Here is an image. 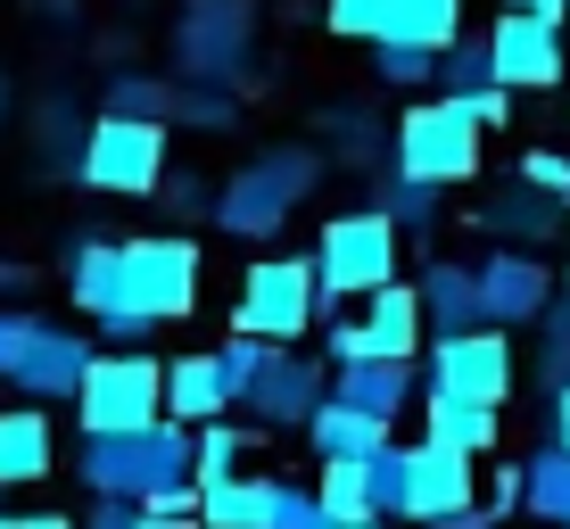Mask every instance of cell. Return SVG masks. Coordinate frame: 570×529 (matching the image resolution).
Segmentation results:
<instances>
[{
	"instance_id": "cell-1",
	"label": "cell",
	"mask_w": 570,
	"mask_h": 529,
	"mask_svg": "<svg viewBox=\"0 0 570 529\" xmlns=\"http://www.w3.org/2000/svg\"><path fill=\"white\" fill-rule=\"evenodd\" d=\"M75 472H83L91 497H141L166 504L183 480H199V422L157 414L141 430H83L75 447Z\"/></svg>"
},
{
	"instance_id": "cell-2",
	"label": "cell",
	"mask_w": 570,
	"mask_h": 529,
	"mask_svg": "<svg viewBox=\"0 0 570 529\" xmlns=\"http://www.w3.org/2000/svg\"><path fill=\"white\" fill-rule=\"evenodd\" d=\"M314 183H323V149L282 141V149H265V158L232 166V183L215 190V224H224L232 241H273V232L289 224V207L314 199Z\"/></svg>"
},
{
	"instance_id": "cell-3",
	"label": "cell",
	"mask_w": 570,
	"mask_h": 529,
	"mask_svg": "<svg viewBox=\"0 0 570 529\" xmlns=\"http://www.w3.org/2000/svg\"><path fill=\"white\" fill-rule=\"evenodd\" d=\"M314 265H323V323H331L347 298H372L381 282H397V265H405V224H397L389 207L331 215L323 241H314Z\"/></svg>"
},
{
	"instance_id": "cell-4",
	"label": "cell",
	"mask_w": 570,
	"mask_h": 529,
	"mask_svg": "<svg viewBox=\"0 0 570 529\" xmlns=\"http://www.w3.org/2000/svg\"><path fill=\"white\" fill-rule=\"evenodd\" d=\"M166 50H174V75H183V84L240 91L248 58H257V0H183Z\"/></svg>"
},
{
	"instance_id": "cell-5",
	"label": "cell",
	"mask_w": 570,
	"mask_h": 529,
	"mask_svg": "<svg viewBox=\"0 0 570 529\" xmlns=\"http://www.w3.org/2000/svg\"><path fill=\"white\" fill-rule=\"evenodd\" d=\"M75 183L100 190V199H149V190L166 183V125H157V116H116V108H100L83 125Z\"/></svg>"
},
{
	"instance_id": "cell-6",
	"label": "cell",
	"mask_w": 570,
	"mask_h": 529,
	"mask_svg": "<svg viewBox=\"0 0 570 529\" xmlns=\"http://www.w3.org/2000/svg\"><path fill=\"white\" fill-rule=\"evenodd\" d=\"M314 323H323V265L314 257L248 265L240 306H232V331H257V340H273V347H306Z\"/></svg>"
},
{
	"instance_id": "cell-7",
	"label": "cell",
	"mask_w": 570,
	"mask_h": 529,
	"mask_svg": "<svg viewBox=\"0 0 570 529\" xmlns=\"http://www.w3.org/2000/svg\"><path fill=\"white\" fill-rule=\"evenodd\" d=\"M199 306V248L190 241H125L116 265V306L108 315H149V323H183ZM100 315V323H108Z\"/></svg>"
},
{
	"instance_id": "cell-8",
	"label": "cell",
	"mask_w": 570,
	"mask_h": 529,
	"mask_svg": "<svg viewBox=\"0 0 570 529\" xmlns=\"http://www.w3.org/2000/svg\"><path fill=\"white\" fill-rule=\"evenodd\" d=\"M480 108L455 100V91H439V100H422V108H405V125H397V166L405 174H422V183H471L480 174Z\"/></svg>"
},
{
	"instance_id": "cell-9",
	"label": "cell",
	"mask_w": 570,
	"mask_h": 529,
	"mask_svg": "<svg viewBox=\"0 0 570 529\" xmlns=\"http://www.w3.org/2000/svg\"><path fill=\"white\" fill-rule=\"evenodd\" d=\"M75 414H83V430H141L166 414V372L141 347H108V356H91Z\"/></svg>"
},
{
	"instance_id": "cell-10",
	"label": "cell",
	"mask_w": 570,
	"mask_h": 529,
	"mask_svg": "<svg viewBox=\"0 0 570 529\" xmlns=\"http://www.w3.org/2000/svg\"><path fill=\"white\" fill-rule=\"evenodd\" d=\"M430 389H455V398H513V347H504V323L480 331H439L430 340Z\"/></svg>"
},
{
	"instance_id": "cell-11",
	"label": "cell",
	"mask_w": 570,
	"mask_h": 529,
	"mask_svg": "<svg viewBox=\"0 0 570 529\" xmlns=\"http://www.w3.org/2000/svg\"><path fill=\"white\" fill-rule=\"evenodd\" d=\"M331 356H306V347H273V364L257 372V389L240 398V414H257L265 430H306L314 405L331 398Z\"/></svg>"
},
{
	"instance_id": "cell-12",
	"label": "cell",
	"mask_w": 570,
	"mask_h": 529,
	"mask_svg": "<svg viewBox=\"0 0 570 529\" xmlns=\"http://www.w3.org/2000/svg\"><path fill=\"white\" fill-rule=\"evenodd\" d=\"M488 42H497V75L513 91H554L570 50H562V26L554 17H529V9H504L497 26H488Z\"/></svg>"
},
{
	"instance_id": "cell-13",
	"label": "cell",
	"mask_w": 570,
	"mask_h": 529,
	"mask_svg": "<svg viewBox=\"0 0 570 529\" xmlns=\"http://www.w3.org/2000/svg\"><path fill=\"white\" fill-rule=\"evenodd\" d=\"M463 504H480V463L446 439H422L414 447V480H405V521H455Z\"/></svg>"
},
{
	"instance_id": "cell-14",
	"label": "cell",
	"mask_w": 570,
	"mask_h": 529,
	"mask_svg": "<svg viewBox=\"0 0 570 529\" xmlns=\"http://www.w3.org/2000/svg\"><path fill=\"white\" fill-rule=\"evenodd\" d=\"M480 290H488V315H497V323H538V315H554V273L529 257L521 241H497V257L480 265Z\"/></svg>"
},
{
	"instance_id": "cell-15",
	"label": "cell",
	"mask_w": 570,
	"mask_h": 529,
	"mask_svg": "<svg viewBox=\"0 0 570 529\" xmlns=\"http://www.w3.org/2000/svg\"><path fill=\"white\" fill-rule=\"evenodd\" d=\"M480 224L497 232V241H521V248H546V241H562V224H570V199L562 190H546V183H504V190H488V207H480Z\"/></svg>"
},
{
	"instance_id": "cell-16",
	"label": "cell",
	"mask_w": 570,
	"mask_h": 529,
	"mask_svg": "<svg viewBox=\"0 0 570 529\" xmlns=\"http://www.w3.org/2000/svg\"><path fill=\"white\" fill-rule=\"evenodd\" d=\"M91 356H100V347L83 340V331H42V340H33V356L9 372V389L17 398H83V372H91Z\"/></svg>"
},
{
	"instance_id": "cell-17",
	"label": "cell",
	"mask_w": 570,
	"mask_h": 529,
	"mask_svg": "<svg viewBox=\"0 0 570 529\" xmlns=\"http://www.w3.org/2000/svg\"><path fill=\"white\" fill-rule=\"evenodd\" d=\"M356 323H364V356H422V323H430L422 282H381Z\"/></svg>"
},
{
	"instance_id": "cell-18",
	"label": "cell",
	"mask_w": 570,
	"mask_h": 529,
	"mask_svg": "<svg viewBox=\"0 0 570 529\" xmlns=\"http://www.w3.org/2000/svg\"><path fill=\"white\" fill-rule=\"evenodd\" d=\"M58 463V430H50V405H0V488H26Z\"/></svg>"
},
{
	"instance_id": "cell-19",
	"label": "cell",
	"mask_w": 570,
	"mask_h": 529,
	"mask_svg": "<svg viewBox=\"0 0 570 529\" xmlns=\"http://www.w3.org/2000/svg\"><path fill=\"white\" fill-rule=\"evenodd\" d=\"M422 306H430V331H480V323H497V315H488V290H480V265H455V257H430L422 265Z\"/></svg>"
},
{
	"instance_id": "cell-20",
	"label": "cell",
	"mask_w": 570,
	"mask_h": 529,
	"mask_svg": "<svg viewBox=\"0 0 570 529\" xmlns=\"http://www.w3.org/2000/svg\"><path fill=\"white\" fill-rule=\"evenodd\" d=\"M331 398L347 405H372L381 422H397L405 405H414V356H356L331 372Z\"/></svg>"
},
{
	"instance_id": "cell-21",
	"label": "cell",
	"mask_w": 570,
	"mask_h": 529,
	"mask_svg": "<svg viewBox=\"0 0 570 529\" xmlns=\"http://www.w3.org/2000/svg\"><path fill=\"white\" fill-rule=\"evenodd\" d=\"M166 414H183V422H224V414H240L215 347H207V356H174V372H166Z\"/></svg>"
},
{
	"instance_id": "cell-22",
	"label": "cell",
	"mask_w": 570,
	"mask_h": 529,
	"mask_svg": "<svg viewBox=\"0 0 570 529\" xmlns=\"http://www.w3.org/2000/svg\"><path fill=\"white\" fill-rule=\"evenodd\" d=\"M306 447H314V463H331V455H372V447H389V422L372 414V405L323 398V405H314V422H306Z\"/></svg>"
},
{
	"instance_id": "cell-23",
	"label": "cell",
	"mask_w": 570,
	"mask_h": 529,
	"mask_svg": "<svg viewBox=\"0 0 570 529\" xmlns=\"http://www.w3.org/2000/svg\"><path fill=\"white\" fill-rule=\"evenodd\" d=\"M430 430L422 439H446V447H463V455H488L497 447V430H504V405H488V398H455V389H430Z\"/></svg>"
},
{
	"instance_id": "cell-24",
	"label": "cell",
	"mask_w": 570,
	"mask_h": 529,
	"mask_svg": "<svg viewBox=\"0 0 570 529\" xmlns=\"http://www.w3.org/2000/svg\"><path fill=\"white\" fill-rule=\"evenodd\" d=\"M116 265H125V241H91V232H75V257H67V290L75 306H83L91 323L116 306Z\"/></svg>"
},
{
	"instance_id": "cell-25",
	"label": "cell",
	"mask_w": 570,
	"mask_h": 529,
	"mask_svg": "<svg viewBox=\"0 0 570 529\" xmlns=\"http://www.w3.org/2000/svg\"><path fill=\"white\" fill-rule=\"evenodd\" d=\"M273 497H282V480L265 472H232L207 488V529H265L273 521Z\"/></svg>"
},
{
	"instance_id": "cell-26",
	"label": "cell",
	"mask_w": 570,
	"mask_h": 529,
	"mask_svg": "<svg viewBox=\"0 0 570 529\" xmlns=\"http://www.w3.org/2000/svg\"><path fill=\"white\" fill-rule=\"evenodd\" d=\"M381 455V447H372ZM372 455H331L314 497L331 504V521H381V497H372Z\"/></svg>"
},
{
	"instance_id": "cell-27",
	"label": "cell",
	"mask_w": 570,
	"mask_h": 529,
	"mask_svg": "<svg viewBox=\"0 0 570 529\" xmlns=\"http://www.w3.org/2000/svg\"><path fill=\"white\" fill-rule=\"evenodd\" d=\"M521 513H538L546 529H570V447H562V439H546L538 455H529V497H521Z\"/></svg>"
},
{
	"instance_id": "cell-28",
	"label": "cell",
	"mask_w": 570,
	"mask_h": 529,
	"mask_svg": "<svg viewBox=\"0 0 570 529\" xmlns=\"http://www.w3.org/2000/svg\"><path fill=\"white\" fill-rule=\"evenodd\" d=\"M504 75H497V42L488 33H455L439 58V91H455V100H480V91H497Z\"/></svg>"
},
{
	"instance_id": "cell-29",
	"label": "cell",
	"mask_w": 570,
	"mask_h": 529,
	"mask_svg": "<svg viewBox=\"0 0 570 529\" xmlns=\"http://www.w3.org/2000/svg\"><path fill=\"white\" fill-rule=\"evenodd\" d=\"M174 100H183V84H174V75H141V67H116L108 91H100V108H116V116H157V125H174Z\"/></svg>"
},
{
	"instance_id": "cell-30",
	"label": "cell",
	"mask_w": 570,
	"mask_h": 529,
	"mask_svg": "<svg viewBox=\"0 0 570 529\" xmlns=\"http://www.w3.org/2000/svg\"><path fill=\"white\" fill-rule=\"evenodd\" d=\"M389 33H397V42H430V50H446V42L463 33V0H397Z\"/></svg>"
},
{
	"instance_id": "cell-31",
	"label": "cell",
	"mask_w": 570,
	"mask_h": 529,
	"mask_svg": "<svg viewBox=\"0 0 570 529\" xmlns=\"http://www.w3.org/2000/svg\"><path fill=\"white\" fill-rule=\"evenodd\" d=\"M439 58H446V50L381 33V42H372V75H381V84H397V91H414V84H439Z\"/></svg>"
},
{
	"instance_id": "cell-32",
	"label": "cell",
	"mask_w": 570,
	"mask_h": 529,
	"mask_svg": "<svg viewBox=\"0 0 570 529\" xmlns=\"http://www.w3.org/2000/svg\"><path fill=\"white\" fill-rule=\"evenodd\" d=\"M439 190H446V183H422V174L397 166V174H389V190H381V207L397 215L414 241H430V232H439Z\"/></svg>"
},
{
	"instance_id": "cell-33",
	"label": "cell",
	"mask_w": 570,
	"mask_h": 529,
	"mask_svg": "<svg viewBox=\"0 0 570 529\" xmlns=\"http://www.w3.org/2000/svg\"><path fill=\"white\" fill-rule=\"evenodd\" d=\"M323 133H331V158L340 166H372L381 158V125L364 108H323Z\"/></svg>"
},
{
	"instance_id": "cell-34",
	"label": "cell",
	"mask_w": 570,
	"mask_h": 529,
	"mask_svg": "<svg viewBox=\"0 0 570 529\" xmlns=\"http://www.w3.org/2000/svg\"><path fill=\"white\" fill-rule=\"evenodd\" d=\"M389 17H397V0H323V26L340 42H381Z\"/></svg>"
},
{
	"instance_id": "cell-35",
	"label": "cell",
	"mask_w": 570,
	"mask_h": 529,
	"mask_svg": "<svg viewBox=\"0 0 570 529\" xmlns=\"http://www.w3.org/2000/svg\"><path fill=\"white\" fill-rule=\"evenodd\" d=\"M405 480H414V447L389 439L372 455V497H381V521H405Z\"/></svg>"
},
{
	"instance_id": "cell-36",
	"label": "cell",
	"mask_w": 570,
	"mask_h": 529,
	"mask_svg": "<svg viewBox=\"0 0 570 529\" xmlns=\"http://www.w3.org/2000/svg\"><path fill=\"white\" fill-rule=\"evenodd\" d=\"M240 455H248V439L232 430V414L224 422H199V488L232 480V472H240Z\"/></svg>"
},
{
	"instance_id": "cell-37",
	"label": "cell",
	"mask_w": 570,
	"mask_h": 529,
	"mask_svg": "<svg viewBox=\"0 0 570 529\" xmlns=\"http://www.w3.org/2000/svg\"><path fill=\"white\" fill-rule=\"evenodd\" d=\"M232 116H240V100H232L224 84H190L183 100H174V125H207V133H224Z\"/></svg>"
},
{
	"instance_id": "cell-38",
	"label": "cell",
	"mask_w": 570,
	"mask_h": 529,
	"mask_svg": "<svg viewBox=\"0 0 570 529\" xmlns=\"http://www.w3.org/2000/svg\"><path fill=\"white\" fill-rule=\"evenodd\" d=\"M42 331H50V323L33 315V306H0V381L33 356V340H42Z\"/></svg>"
},
{
	"instance_id": "cell-39",
	"label": "cell",
	"mask_w": 570,
	"mask_h": 529,
	"mask_svg": "<svg viewBox=\"0 0 570 529\" xmlns=\"http://www.w3.org/2000/svg\"><path fill=\"white\" fill-rule=\"evenodd\" d=\"M265 529H331V504L314 497V488H289L282 480V497H273V521Z\"/></svg>"
},
{
	"instance_id": "cell-40",
	"label": "cell",
	"mask_w": 570,
	"mask_h": 529,
	"mask_svg": "<svg viewBox=\"0 0 570 529\" xmlns=\"http://www.w3.org/2000/svg\"><path fill=\"white\" fill-rule=\"evenodd\" d=\"M538 389L554 398V389H570V315L546 323V340H538Z\"/></svg>"
},
{
	"instance_id": "cell-41",
	"label": "cell",
	"mask_w": 570,
	"mask_h": 529,
	"mask_svg": "<svg viewBox=\"0 0 570 529\" xmlns=\"http://www.w3.org/2000/svg\"><path fill=\"white\" fill-rule=\"evenodd\" d=\"M83 529H149V504L141 497H91V521Z\"/></svg>"
},
{
	"instance_id": "cell-42",
	"label": "cell",
	"mask_w": 570,
	"mask_h": 529,
	"mask_svg": "<svg viewBox=\"0 0 570 529\" xmlns=\"http://www.w3.org/2000/svg\"><path fill=\"white\" fill-rule=\"evenodd\" d=\"M157 190H166L174 215H199L207 207V183H199V174H183V166H166V183H157Z\"/></svg>"
},
{
	"instance_id": "cell-43",
	"label": "cell",
	"mask_w": 570,
	"mask_h": 529,
	"mask_svg": "<svg viewBox=\"0 0 570 529\" xmlns=\"http://www.w3.org/2000/svg\"><path fill=\"white\" fill-rule=\"evenodd\" d=\"M521 174H529V183H546V190H562V199H570V158H562V149H529V158H521Z\"/></svg>"
},
{
	"instance_id": "cell-44",
	"label": "cell",
	"mask_w": 570,
	"mask_h": 529,
	"mask_svg": "<svg viewBox=\"0 0 570 529\" xmlns=\"http://www.w3.org/2000/svg\"><path fill=\"white\" fill-rule=\"evenodd\" d=\"M149 331H157L149 315H108V323H100V340H108V347H141Z\"/></svg>"
},
{
	"instance_id": "cell-45",
	"label": "cell",
	"mask_w": 570,
	"mask_h": 529,
	"mask_svg": "<svg viewBox=\"0 0 570 529\" xmlns=\"http://www.w3.org/2000/svg\"><path fill=\"white\" fill-rule=\"evenodd\" d=\"M546 439L570 447V389H554V398H546Z\"/></svg>"
},
{
	"instance_id": "cell-46",
	"label": "cell",
	"mask_w": 570,
	"mask_h": 529,
	"mask_svg": "<svg viewBox=\"0 0 570 529\" xmlns=\"http://www.w3.org/2000/svg\"><path fill=\"white\" fill-rule=\"evenodd\" d=\"M33 282V265H17V257H0V298H9V290H26Z\"/></svg>"
},
{
	"instance_id": "cell-47",
	"label": "cell",
	"mask_w": 570,
	"mask_h": 529,
	"mask_svg": "<svg viewBox=\"0 0 570 529\" xmlns=\"http://www.w3.org/2000/svg\"><path fill=\"white\" fill-rule=\"evenodd\" d=\"M513 9H529V17H554V26H570V0H513Z\"/></svg>"
},
{
	"instance_id": "cell-48",
	"label": "cell",
	"mask_w": 570,
	"mask_h": 529,
	"mask_svg": "<svg viewBox=\"0 0 570 529\" xmlns=\"http://www.w3.org/2000/svg\"><path fill=\"white\" fill-rule=\"evenodd\" d=\"M26 9H33V17H50V26H67V17H75V0H26Z\"/></svg>"
},
{
	"instance_id": "cell-49",
	"label": "cell",
	"mask_w": 570,
	"mask_h": 529,
	"mask_svg": "<svg viewBox=\"0 0 570 529\" xmlns=\"http://www.w3.org/2000/svg\"><path fill=\"white\" fill-rule=\"evenodd\" d=\"M17 529H83V521H67V513H33V521H17Z\"/></svg>"
},
{
	"instance_id": "cell-50",
	"label": "cell",
	"mask_w": 570,
	"mask_h": 529,
	"mask_svg": "<svg viewBox=\"0 0 570 529\" xmlns=\"http://www.w3.org/2000/svg\"><path fill=\"white\" fill-rule=\"evenodd\" d=\"M0 125H9V75H0Z\"/></svg>"
},
{
	"instance_id": "cell-51",
	"label": "cell",
	"mask_w": 570,
	"mask_h": 529,
	"mask_svg": "<svg viewBox=\"0 0 570 529\" xmlns=\"http://www.w3.org/2000/svg\"><path fill=\"white\" fill-rule=\"evenodd\" d=\"M331 529H381V521H331Z\"/></svg>"
},
{
	"instance_id": "cell-52",
	"label": "cell",
	"mask_w": 570,
	"mask_h": 529,
	"mask_svg": "<svg viewBox=\"0 0 570 529\" xmlns=\"http://www.w3.org/2000/svg\"><path fill=\"white\" fill-rule=\"evenodd\" d=\"M562 315H570V273H562Z\"/></svg>"
},
{
	"instance_id": "cell-53",
	"label": "cell",
	"mask_w": 570,
	"mask_h": 529,
	"mask_svg": "<svg viewBox=\"0 0 570 529\" xmlns=\"http://www.w3.org/2000/svg\"><path fill=\"white\" fill-rule=\"evenodd\" d=\"M0 529H17V521H9V513H0Z\"/></svg>"
}]
</instances>
